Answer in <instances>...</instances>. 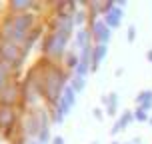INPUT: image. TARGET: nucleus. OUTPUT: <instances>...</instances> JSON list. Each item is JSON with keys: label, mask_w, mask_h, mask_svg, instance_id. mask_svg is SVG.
<instances>
[{"label": "nucleus", "mask_w": 152, "mask_h": 144, "mask_svg": "<svg viewBox=\"0 0 152 144\" xmlns=\"http://www.w3.org/2000/svg\"><path fill=\"white\" fill-rule=\"evenodd\" d=\"M70 72L64 70L60 64H56L52 58L44 56V72H42V82H44V100L48 106L54 108L60 100L64 88L68 86Z\"/></svg>", "instance_id": "obj_1"}, {"label": "nucleus", "mask_w": 152, "mask_h": 144, "mask_svg": "<svg viewBox=\"0 0 152 144\" xmlns=\"http://www.w3.org/2000/svg\"><path fill=\"white\" fill-rule=\"evenodd\" d=\"M42 72H44V56L38 58V62L28 68L26 76L22 78V96H20V104H18L20 110H24L26 104H36L38 100L44 96Z\"/></svg>", "instance_id": "obj_2"}, {"label": "nucleus", "mask_w": 152, "mask_h": 144, "mask_svg": "<svg viewBox=\"0 0 152 144\" xmlns=\"http://www.w3.org/2000/svg\"><path fill=\"white\" fill-rule=\"evenodd\" d=\"M50 126V116H48V110L46 108H32V110H26L22 118V134L24 136H30L36 140L40 130Z\"/></svg>", "instance_id": "obj_3"}, {"label": "nucleus", "mask_w": 152, "mask_h": 144, "mask_svg": "<svg viewBox=\"0 0 152 144\" xmlns=\"http://www.w3.org/2000/svg\"><path fill=\"white\" fill-rule=\"evenodd\" d=\"M20 96H22V80L12 78L6 86H2L0 90V104L2 106H12L16 108V104H20Z\"/></svg>", "instance_id": "obj_4"}, {"label": "nucleus", "mask_w": 152, "mask_h": 144, "mask_svg": "<svg viewBox=\"0 0 152 144\" xmlns=\"http://www.w3.org/2000/svg\"><path fill=\"white\" fill-rule=\"evenodd\" d=\"M90 32H92V40L96 44H108V40L112 36V32L108 28V24L104 22V18H98L90 24Z\"/></svg>", "instance_id": "obj_5"}, {"label": "nucleus", "mask_w": 152, "mask_h": 144, "mask_svg": "<svg viewBox=\"0 0 152 144\" xmlns=\"http://www.w3.org/2000/svg\"><path fill=\"white\" fill-rule=\"evenodd\" d=\"M16 122H20V112L12 106H2L0 104V132L14 126Z\"/></svg>", "instance_id": "obj_6"}, {"label": "nucleus", "mask_w": 152, "mask_h": 144, "mask_svg": "<svg viewBox=\"0 0 152 144\" xmlns=\"http://www.w3.org/2000/svg\"><path fill=\"white\" fill-rule=\"evenodd\" d=\"M42 32H44V26H42V24H36V26H34V28H32V30L28 32L26 40L22 42V58H26V56H28L30 48L34 46V42H36L38 38L42 36Z\"/></svg>", "instance_id": "obj_7"}, {"label": "nucleus", "mask_w": 152, "mask_h": 144, "mask_svg": "<svg viewBox=\"0 0 152 144\" xmlns=\"http://www.w3.org/2000/svg\"><path fill=\"white\" fill-rule=\"evenodd\" d=\"M122 16H124L122 8L114 4V8H110V10H108L106 14L102 16V18H104V22L108 24V28L112 30V28H118V26H120V22H122Z\"/></svg>", "instance_id": "obj_8"}, {"label": "nucleus", "mask_w": 152, "mask_h": 144, "mask_svg": "<svg viewBox=\"0 0 152 144\" xmlns=\"http://www.w3.org/2000/svg\"><path fill=\"white\" fill-rule=\"evenodd\" d=\"M134 120V110H122V114L118 116V120L114 122V126H112V134H118L120 130H124V128H128V124Z\"/></svg>", "instance_id": "obj_9"}, {"label": "nucleus", "mask_w": 152, "mask_h": 144, "mask_svg": "<svg viewBox=\"0 0 152 144\" xmlns=\"http://www.w3.org/2000/svg\"><path fill=\"white\" fill-rule=\"evenodd\" d=\"M92 42V32H90V26H82V28H78V32H76L74 36V46L80 50V48H84L86 44H90Z\"/></svg>", "instance_id": "obj_10"}, {"label": "nucleus", "mask_w": 152, "mask_h": 144, "mask_svg": "<svg viewBox=\"0 0 152 144\" xmlns=\"http://www.w3.org/2000/svg\"><path fill=\"white\" fill-rule=\"evenodd\" d=\"M108 54V44H94L92 48V70H98L100 62L106 58Z\"/></svg>", "instance_id": "obj_11"}, {"label": "nucleus", "mask_w": 152, "mask_h": 144, "mask_svg": "<svg viewBox=\"0 0 152 144\" xmlns=\"http://www.w3.org/2000/svg\"><path fill=\"white\" fill-rule=\"evenodd\" d=\"M102 102L106 104V114L114 116V114L118 112V94L116 92H108L102 96Z\"/></svg>", "instance_id": "obj_12"}, {"label": "nucleus", "mask_w": 152, "mask_h": 144, "mask_svg": "<svg viewBox=\"0 0 152 144\" xmlns=\"http://www.w3.org/2000/svg\"><path fill=\"white\" fill-rule=\"evenodd\" d=\"M34 8V0H10L8 10L12 12H28Z\"/></svg>", "instance_id": "obj_13"}, {"label": "nucleus", "mask_w": 152, "mask_h": 144, "mask_svg": "<svg viewBox=\"0 0 152 144\" xmlns=\"http://www.w3.org/2000/svg\"><path fill=\"white\" fill-rule=\"evenodd\" d=\"M136 104L144 110H152V90H140L136 94Z\"/></svg>", "instance_id": "obj_14"}, {"label": "nucleus", "mask_w": 152, "mask_h": 144, "mask_svg": "<svg viewBox=\"0 0 152 144\" xmlns=\"http://www.w3.org/2000/svg\"><path fill=\"white\" fill-rule=\"evenodd\" d=\"M78 62H80V56H78L76 50H68V52L64 54V66H66L68 72H74L78 68Z\"/></svg>", "instance_id": "obj_15"}, {"label": "nucleus", "mask_w": 152, "mask_h": 144, "mask_svg": "<svg viewBox=\"0 0 152 144\" xmlns=\"http://www.w3.org/2000/svg\"><path fill=\"white\" fill-rule=\"evenodd\" d=\"M12 68L8 66L6 62H0V90H2V86H6L10 80H12Z\"/></svg>", "instance_id": "obj_16"}, {"label": "nucleus", "mask_w": 152, "mask_h": 144, "mask_svg": "<svg viewBox=\"0 0 152 144\" xmlns=\"http://www.w3.org/2000/svg\"><path fill=\"white\" fill-rule=\"evenodd\" d=\"M86 22H88V10H76L74 12V24L78 26V28H82V26H86Z\"/></svg>", "instance_id": "obj_17"}, {"label": "nucleus", "mask_w": 152, "mask_h": 144, "mask_svg": "<svg viewBox=\"0 0 152 144\" xmlns=\"http://www.w3.org/2000/svg\"><path fill=\"white\" fill-rule=\"evenodd\" d=\"M84 84H86V78H84V76L72 74V78H70V86L74 88V92H80L84 88Z\"/></svg>", "instance_id": "obj_18"}, {"label": "nucleus", "mask_w": 152, "mask_h": 144, "mask_svg": "<svg viewBox=\"0 0 152 144\" xmlns=\"http://www.w3.org/2000/svg\"><path fill=\"white\" fill-rule=\"evenodd\" d=\"M134 120H138V122H148V120H150V114H148V110L136 106V110H134Z\"/></svg>", "instance_id": "obj_19"}, {"label": "nucleus", "mask_w": 152, "mask_h": 144, "mask_svg": "<svg viewBox=\"0 0 152 144\" xmlns=\"http://www.w3.org/2000/svg\"><path fill=\"white\" fill-rule=\"evenodd\" d=\"M36 140H38V142H42V144L48 142V140H50V126H46V128L40 130V134H38Z\"/></svg>", "instance_id": "obj_20"}, {"label": "nucleus", "mask_w": 152, "mask_h": 144, "mask_svg": "<svg viewBox=\"0 0 152 144\" xmlns=\"http://www.w3.org/2000/svg\"><path fill=\"white\" fill-rule=\"evenodd\" d=\"M126 38H128V42H134V38H136V26H134V24H130V26H128Z\"/></svg>", "instance_id": "obj_21"}, {"label": "nucleus", "mask_w": 152, "mask_h": 144, "mask_svg": "<svg viewBox=\"0 0 152 144\" xmlns=\"http://www.w3.org/2000/svg\"><path fill=\"white\" fill-rule=\"evenodd\" d=\"M52 144H66V142H64V138L60 134H56V136H52Z\"/></svg>", "instance_id": "obj_22"}, {"label": "nucleus", "mask_w": 152, "mask_h": 144, "mask_svg": "<svg viewBox=\"0 0 152 144\" xmlns=\"http://www.w3.org/2000/svg\"><path fill=\"white\" fill-rule=\"evenodd\" d=\"M92 112H94V118H98V120H102V110H100V108H94Z\"/></svg>", "instance_id": "obj_23"}, {"label": "nucleus", "mask_w": 152, "mask_h": 144, "mask_svg": "<svg viewBox=\"0 0 152 144\" xmlns=\"http://www.w3.org/2000/svg\"><path fill=\"white\" fill-rule=\"evenodd\" d=\"M146 60H148V62H152V48L148 50V52H146Z\"/></svg>", "instance_id": "obj_24"}, {"label": "nucleus", "mask_w": 152, "mask_h": 144, "mask_svg": "<svg viewBox=\"0 0 152 144\" xmlns=\"http://www.w3.org/2000/svg\"><path fill=\"white\" fill-rule=\"evenodd\" d=\"M30 144H42V142H38V140H32V142Z\"/></svg>", "instance_id": "obj_25"}, {"label": "nucleus", "mask_w": 152, "mask_h": 144, "mask_svg": "<svg viewBox=\"0 0 152 144\" xmlns=\"http://www.w3.org/2000/svg\"><path fill=\"white\" fill-rule=\"evenodd\" d=\"M148 122H150V126H152V116H150V120H148Z\"/></svg>", "instance_id": "obj_26"}, {"label": "nucleus", "mask_w": 152, "mask_h": 144, "mask_svg": "<svg viewBox=\"0 0 152 144\" xmlns=\"http://www.w3.org/2000/svg\"><path fill=\"white\" fill-rule=\"evenodd\" d=\"M112 144H120V142H116V140H114V142H112Z\"/></svg>", "instance_id": "obj_27"}, {"label": "nucleus", "mask_w": 152, "mask_h": 144, "mask_svg": "<svg viewBox=\"0 0 152 144\" xmlns=\"http://www.w3.org/2000/svg\"><path fill=\"white\" fill-rule=\"evenodd\" d=\"M126 144H134V142H126Z\"/></svg>", "instance_id": "obj_28"}, {"label": "nucleus", "mask_w": 152, "mask_h": 144, "mask_svg": "<svg viewBox=\"0 0 152 144\" xmlns=\"http://www.w3.org/2000/svg\"><path fill=\"white\" fill-rule=\"evenodd\" d=\"M92 144H100V142H92Z\"/></svg>", "instance_id": "obj_29"}]
</instances>
